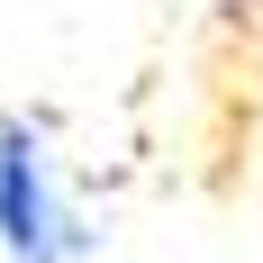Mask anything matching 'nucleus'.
Instances as JSON below:
<instances>
[{"label":"nucleus","instance_id":"f257e3e1","mask_svg":"<svg viewBox=\"0 0 263 263\" xmlns=\"http://www.w3.org/2000/svg\"><path fill=\"white\" fill-rule=\"evenodd\" d=\"M0 254L9 263H73L82 254V227L54 191V163L36 145V127L0 118Z\"/></svg>","mask_w":263,"mask_h":263}]
</instances>
